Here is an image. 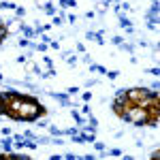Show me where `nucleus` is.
I'll return each instance as SVG.
<instances>
[{"label": "nucleus", "instance_id": "nucleus-2", "mask_svg": "<svg viewBox=\"0 0 160 160\" xmlns=\"http://www.w3.org/2000/svg\"><path fill=\"white\" fill-rule=\"evenodd\" d=\"M124 118H128L130 122H135V124H145L148 122V109H143L139 105H132L130 109L124 113Z\"/></svg>", "mask_w": 160, "mask_h": 160}, {"label": "nucleus", "instance_id": "nucleus-3", "mask_svg": "<svg viewBox=\"0 0 160 160\" xmlns=\"http://www.w3.org/2000/svg\"><path fill=\"white\" fill-rule=\"evenodd\" d=\"M126 96L132 100L135 105H139L141 100H145L149 96V92H148V90H130V92H126Z\"/></svg>", "mask_w": 160, "mask_h": 160}, {"label": "nucleus", "instance_id": "nucleus-1", "mask_svg": "<svg viewBox=\"0 0 160 160\" xmlns=\"http://www.w3.org/2000/svg\"><path fill=\"white\" fill-rule=\"evenodd\" d=\"M41 113H43V109L38 107L34 100H22V107H19V111H17V118L30 120V118H37V115H41Z\"/></svg>", "mask_w": 160, "mask_h": 160}, {"label": "nucleus", "instance_id": "nucleus-4", "mask_svg": "<svg viewBox=\"0 0 160 160\" xmlns=\"http://www.w3.org/2000/svg\"><path fill=\"white\" fill-rule=\"evenodd\" d=\"M47 2H49V0H38V4H41V7H45Z\"/></svg>", "mask_w": 160, "mask_h": 160}]
</instances>
